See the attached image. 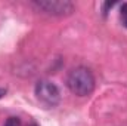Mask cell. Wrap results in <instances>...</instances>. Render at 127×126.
Returning a JSON list of instances; mask_svg holds the SVG:
<instances>
[{
	"label": "cell",
	"mask_w": 127,
	"mask_h": 126,
	"mask_svg": "<svg viewBox=\"0 0 127 126\" xmlns=\"http://www.w3.org/2000/svg\"><path fill=\"white\" fill-rule=\"evenodd\" d=\"M66 86L77 96H87L95 89V77L89 68L77 67L69 71L66 77Z\"/></svg>",
	"instance_id": "6da1fadb"
},
{
	"label": "cell",
	"mask_w": 127,
	"mask_h": 126,
	"mask_svg": "<svg viewBox=\"0 0 127 126\" xmlns=\"http://www.w3.org/2000/svg\"><path fill=\"white\" fill-rule=\"evenodd\" d=\"M35 96H37L38 102L41 105H44L46 108L56 107L61 99L59 89L56 88V85H53L49 80H40L35 85Z\"/></svg>",
	"instance_id": "7a4b0ae2"
},
{
	"label": "cell",
	"mask_w": 127,
	"mask_h": 126,
	"mask_svg": "<svg viewBox=\"0 0 127 126\" xmlns=\"http://www.w3.org/2000/svg\"><path fill=\"white\" fill-rule=\"evenodd\" d=\"M35 6L43 9L44 12L50 15H69L74 10V4L71 1H62V0H44V1H35Z\"/></svg>",
	"instance_id": "3957f363"
},
{
	"label": "cell",
	"mask_w": 127,
	"mask_h": 126,
	"mask_svg": "<svg viewBox=\"0 0 127 126\" xmlns=\"http://www.w3.org/2000/svg\"><path fill=\"white\" fill-rule=\"evenodd\" d=\"M120 21H121V24L127 28V3H124L121 6V9H120Z\"/></svg>",
	"instance_id": "277c9868"
},
{
	"label": "cell",
	"mask_w": 127,
	"mask_h": 126,
	"mask_svg": "<svg viewBox=\"0 0 127 126\" xmlns=\"http://www.w3.org/2000/svg\"><path fill=\"white\" fill-rule=\"evenodd\" d=\"M3 126H21V120L19 117H9Z\"/></svg>",
	"instance_id": "5b68a950"
},
{
	"label": "cell",
	"mask_w": 127,
	"mask_h": 126,
	"mask_svg": "<svg viewBox=\"0 0 127 126\" xmlns=\"http://www.w3.org/2000/svg\"><path fill=\"white\" fill-rule=\"evenodd\" d=\"M6 95V89H3V88H0V98H3Z\"/></svg>",
	"instance_id": "8992f818"
},
{
	"label": "cell",
	"mask_w": 127,
	"mask_h": 126,
	"mask_svg": "<svg viewBox=\"0 0 127 126\" xmlns=\"http://www.w3.org/2000/svg\"><path fill=\"white\" fill-rule=\"evenodd\" d=\"M28 126H38V125H37V123H30Z\"/></svg>",
	"instance_id": "52a82bcc"
}]
</instances>
